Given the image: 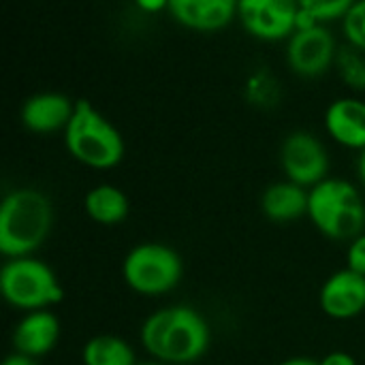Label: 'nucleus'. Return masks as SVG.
I'll return each mask as SVG.
<instances>
[{
  "label": "nucleus",
  "instance_id": "14",
  "mask_svg": "<svg viewBox=\"0 0 365 365\" xmlns=\"http://www.w3.org/2000/svg\"><path fill=\"white\" fill-rule=\"evenodd\" d=\"M325 128L336 143L361 152L365 148V101L357 96L336 98L325 111Z\"/></svg>",
  "mask_w": 365,
  "mask_h": 365
},
{
  "label": "nucleus",
  "instance_id": "6",
  "mask_svg": "<svg viewBox=\"0 0 365 365\" xmlns=\"http://www.w3.org/2000/svg\"><path fill=\"white\" fill-rule=\"evenodd\" d=\"M122 276L130 291L139 295H165L173 291L182 276V257L167 244L145 242L137 244L122 263Z\"/></svg>",
  "mask_w": 365,
  "mask_h": 365
},
{
  "label": "nucleus",
  "instance_id": "9",
  "mask_svg": "<svg viewBox=\"0 0 365 365\" xmlns=\"http://www.w3.org/2000/svg\"><path fill=\"white\" fill-rule=\"evenodd\" d=\"M297 0H237L242 28L259 41H287L297 28Z\"/></svg>",
  "mask_w": 365,
  "mask_h": 365
},
{
  "label": "nucleus",
  "instance_id": "12",
  "mask_svg": "<svg viewBox=\"0 0 365 365\" xmlns=\"http://www.w3.org/2000/svg\"><path fill=\"white\" fill-rule=\"evenodd\" d=\"M171 17L195 32H218L237 17V0H169Z\"/></svg>",
  "mask_w": 365,
  "mask_h": 365
},
{
  "label": "nucleus",
  "instance_id": "1",
  "mask_svg": "<svg viewBox=\"0 0 365 365\" xmlns=\"http://www.w3.org/2000/svg\"><path fill=\"white\" fill-rule=\"evenodd\" d=\"M141 346L165 365L195 364L210 349V325L190 306L160 308L143 321Z\"/></svg>",
  "mask_w": 365,
  "mask_h": 365
},
{
  "label": "nucleus",
  "instance_id": "21",
  "mask_svg": "<svg viewBox=\"0 0 365 365\" xmlns=\"http://www.w3.org/2000/svg\"><path fill=\"white\" fill-rule=\"evenodd\" d=\"M346 267L365 276V233L355 237L346 250Z\"/></svg>",
  "mask_w": 365,
  "mask_h": 365
},
{
  "label": "nucleus",
  "instance_id": "15",
  "mask_svg": "<svg viewBox=\"0 0 365 365\" xmlns=\"http://www.w3.org/2000/svg\"><path fill=\"white\" fill-rule=\"evenodd\" d=\"M310 190L295 182H276L265 188L261 197V210L272 222H295L308 216Z\"/></svg>",
  "mask_w": 365,
  "mask_h": 365
},
{
  "label": "nucleus",
  "instance_id": "26",
  "mask_svg": "<svg viewBox=\"0 0 365 365\" xmlns=\"http://www.w3.org/2000/svg\"><path fill=\"white\" fill-rule=\"evenodd\" d=\"M357 175L365 188V148L359 152V158H357Z\"/></svg>",
  "mask_w": 365,
  "mask_h": 365
},
{
  "label": "nucleus",
  "instance_id": "24",
  "mask_svg": "<svg viewBox=\"0 0 365 365\" xmlns=\"http://www.w3.org/2000/svg\"><path fill=\"white\" fill-rule=\"evenodd\" d=\"M2 365H36V361L32 357H26V355H19V353H13L4 359Z\"/></svg>",
  "mask_w": 365,
  "mask_h": 365
},
{
  "label": "nucleus",
  "instance_id": "3",
  "mask_svg": "<svg viewBox=\"0 0 365 365\" xmlns=\"http://www.w3.org/2000/svg\"><path fill=\"white\" fill-rule=\"evenodd\" d=\"M66 152L81 165L107 171L122 163L126 145L122 133L86 98L75 101V111L64 128Z\"/></svg>",
  "mask_w": 365,
  "mask_h": 365
},
{
  "label": "nucleus",
  "instance_id": "23",
  "mask_svg": "<svg viewBox=\"0 0 365 365\" xmlns=\"http://www.w3.org/2000/svg\"><path fill=\"white\" fill-rule=\"evenodd\" d=\"M135 4L143 13H160L169 9V0H135Z\"/></svg>",
  "mask_w": 365,
  "mask_h": 365
},
{
  "label": "nucleus",
  "instance_id": "10",
  "mask_svg": "<svg viewBox=\"0 0 365 365\" xmlns=\"http://www.w3.org/2000/svg\"><path fill=\"white\" fill-rule=\"evenodd\" d=\"M319 306L334 321L357 319L365 310V276L349 267L331 274L321 287Z\"/></svg>",
  "mask_w": 365,
  "mask_h": 365
},
{
  "label": "nucleus",
  "instance_id": "7",
  "mask_svg": "<svg viewBox=\"0 0 365 365\" xmlns=\"http://www.w3.org/2000/svg\"><path fill=\"white\" fill-rule=\"evenodd\" d=\"M338 49L340 47L336 45L334 34L327 30L325 24H319L312 28H297L287 38L284 58L295 75L304 79H314L336 64Z\"/></svg>",
  "mask_w": 365,
  "mask_h": 365
},
{
  "label": "nucleus",
  "instance_id": "5",
  "mask_svg": "<svg viewBox=\"0 0 365 365\" xmlns=\"http://www.w3.org/2000/svg\"><path fill=\"white\" fill-rule=\"evenodd\" d=\"M0 293L11 308L21 312L49 310L64 299L56 272L34 257L6 259L0 269Z\"/></svg>",
  "mask_w": 365,
  "mask_h": 365
},
{
  "label": "nucleus",
  "instance_id": "13",
  "mask_svg": "<svg viewBox=\"0 0 365 365\" xmlns=\"http://www.w3.org/2000/svg\"><path fill=\"white\" fill-rule=\"evenodd\" d=\"M60 338V321L51 310L26 312L13 329V349L19 355L38 359L49 355Z\"/></svg>",
  "mask_w": 365,
  "mask_h": 365
},
{
  "label": "nucleus",
  "instance_id": "11",
  "mask_svg": "<svg viewBox=\"0 0 365 365\" xmlns=\"http://www.w3.org/2000/svg\"><path fill=\"white\" fill-rule=\"evenodd\" d=\"M75 103L60 92H38L21 105V124L34 135L58 133L68 126Z\"/></svg>",
  "mask_w": 365,
  "mask_h": 365
},
{
  "label": "nucleus",
  "instance_id": "4",
  "mask_svg": "<svg viewBox=\"0 0 365 365\" xmlns=\"http://www.w3.org/2000/svg\"><path fill=\"white\" fill-rule=\"evenodd\" d=\"M308 218L334 242H353L365 229V205L359 190L338 178H327L310 188Z\"/></svg>",
  "mask_w": 365,
  "mask_h": 365
},
{
  "label": "nucleus",
  "instance_id": "20",
  "mask_svg": "<svg viewBox=\"0 0 365 365\" xmlns=\"http://www.w3.org/2000/svg\"><path fill=\"white\" fill-rule=\"evenodd\" d=\"M342 32L346 45L365 53V0H355V4L342 17Z\"/></svg>",
  "mask_w": 365,
  "mask_h": 365
},
{
  "label": "nucleus",
  "instance_id": "16",
  "mask_svg": "<svg viewBox=\"0 0 365 365\" xmlns=\"http://www.w3.org/2000/svg\"><path fill=\"white\" fill-rule=\"evenodd\" d=\"M83 210H86L88 218L94 220L96 225L111 227V225L126 220L130 203H128V197L124 195V190H120L118 186L98 184L88 190V195L83 199Z\"/></svg>",
  "mask_w": 365,
  "mask_h": 365
},
{
  "label": "nucleus",
  "instance_id": "17",
  "mask_svg": "<svg viewBox=\"0 0 365 365\" xmlns=\"http://www.w3.org/2000/svg\"><path fill=\"white\" fill-rule=\"evenodd\" d=\"M83 365H137L133 346L111 334L90 338L81 349Z\"/></svg>",
  "mask_w": 365,
  "mask_h": 365
},
{
  "label": "nucleus",
  "instance_id": "27",
  "mask_svg": "<svg viewBox=\"0 0 365 365\" xmlns=\"http://www.w3.org/2000/svg\"><path fill=\"white\" fill-rule=\"evenodd\" d=\"M137 365H165V364H160V361H145V364H137Z\"/></svg>",
  "mask_w": 365,
  "mask_h": 365
},
{
  "label": "nucleus",
  "instance_id": "19",
  "mask_svg": "<svg viewBox=\"0 0 365 365\" xmlns=\"http://www.w3.org/2000/svg\"><path fill=\"white\" fill-rule=\"evenodd\" d=\"M299 9L308 13L319 24H329L342 19L346 11L355 4V0H297Z\"/></svg>",
  "mask_w": 365,
  "mask_h": 365
},
{
  "label": "nucleus",
  "instance_id": "2",
  "mask_svg": "<svg viewBox=\"0 0 365 365\" xmlns=\"http://www.w3.org/2000/svg\"><path fill=\"white\" fill-rule=\"evenodd\" d=\"M53 207L36 188H15L0 203V252L4 259L32 257L49 237Z\"/></svg>",
  "mask_w": 365,
  "mask_h": 365
},
{
  "label": "nucleus",
  "instance_id": "18",
  "mask_svg": "<svg viewBox=\"0 0 365 365\" xmlns=\"http://www.w3.org/2000/svg\"><path fill=\"white\" fill-rule=\"evenodd\" d=\"M336 71L340 75V79L346 83V88L355 90V92H365V53L344 45L338 49L336 56Z\"/></svg>",
  "mask_w": 365,
  "mask_h": 365
},
{
  "label": "nucleus",
  "instance_id": "8",
  "mask_svg": "<svg viewBox=\"0 0 365 365\" xmlns=\"http://www.w3.org/2000/svg\"><path fill=\"white\" fill-rule=\"evenodd\" d=\"M280 165L284 178L304 188H314L329 173V154L323 141L306 130L287 135L280 148Z\"/></svg>",
  "mask_w": 365,
  "mask_h": 365
},
{
  "label": "nucleus",
  "instance_id": "22",
  "mask_svg": "<svg viewBox=\"0 0 365 365\" xmlns=\"http://www.w3.org/2000/svg\"><path fill=\"white\" fill-rule=\"evenodd\" d=\"M319 364L321 365H359L357 364V359H355L351 353H344V351H334V353L325 355Z\"/></svg>",
  "mask_w": 365,
  "mask_h": 365
},
{
  "label": "nucleus",
  "instance_id": "25",
  "mask_svg": "<svg viewBox=\"0 0 365 365\" xmlns=\"http://www.w3.org/2000/svg\"><path fill=\"white\" fill-rule=\"evenodd\" d=\"M278 365H321L317 359H310V357H291V359H287V361H282V364Z\"/></svg>",
  "mask_w": 365,
  "mask_h": 365
}]
</instances>
